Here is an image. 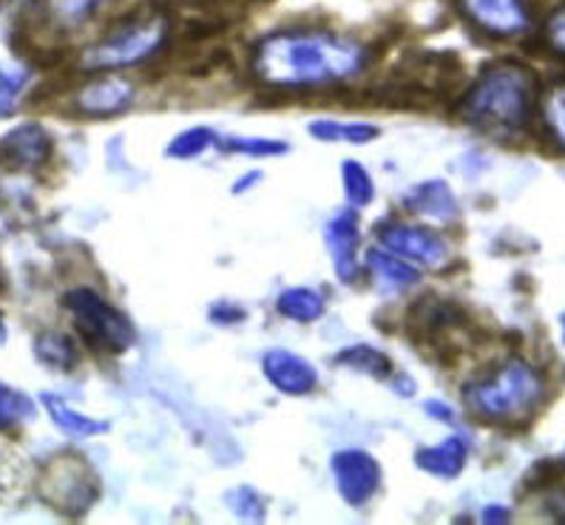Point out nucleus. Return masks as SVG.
<instances>
[{
  "instance_id": "412c9836",
  "label": "nucleus",
  "mask_w": 565,
  "mask_h": 525,
  "mask_svg": "<svg viewBox=\"0 0 565 525\" xmlns=\"http://www.w3.org/2000/svg\"><path fill=\"white\" fill-rule=\"evenodd\" d=\"M335 366H344V369H353V373H361L375 381H386L393 375V361H390V355L366 344H353L341 350L335 355Z\"/></svg>"
},
{
  "instance_id": "473e14b6",
  "label": "nucleus",
  "mask_w": 565,
  "mask_h": 525,
  "mask_svg": "<svg viewBox=\"0 0 565 525\" xmlns=\"http://www.w3.org/2000/svg\"><path fill=\"white\" fill-rule=\"evenodd\" d=\"M424 413L429 415V418L440 420V424H452V420H455L452 409H449V406H446V404H440V400H426Z\"/></svg>"
},
{
  "instance_id": "bb28decb",
  "label": "nucleus",
  "mask_w": 565,
  "mask_h": 525,
  "mask_svg": "<svg viewBox=\"0 0 565 525\" xmlns=\"http://www.w3.org/2000/svg\"><path fill=\"white\" fill-rule=\"evenodd\" d=\"M34 418V404L12 386L0 384V429H14Z\"/></svg>"
},
{
  "instance_id": "7ed1b4c3",
  "label": "nucleus",
  "mask_w": 565,
  "mask_h": 525,
  "mask_svg": "<svg viewBox=\"0 0 565 525\" xmlns=\"http://www.w3.org/2000/svg\"><path fill=\"white\" fill-rule=\"evenodd\" d=\"M545 384L537 369L520 358H509L483 378L463 389L469 413L486 424H520L529 420L543 404Z\"/></svg>"
},
{
  "instance_id": "c756f323",
  "label": "nucleus",
  "mask_w": 565,
  "mask_h": 525,
  "mask_svg": "<svg viewBox=\"0 0 565 525\" xmlns=\"http://www.w3.org/2000/svg\"><path fill=\"white\" fill-rule=\"evenodd\" d=\"M543 38H545V46L552 49L554 54L565 57V7L563 9H554L548 14V21L543 26Z\"/></svg>"
},
{
  "instance_id": "423d86ee",
  "label": "nucleus",
  "mask_w": 565,
  "mask_h": 525,
  "mask_svg": "<svg viewBox=\"0 0 565 525\" xmlns=\"http://www.w3.org/2000/svg\"><path fill=\"white\" fill-rule=\"evenodd\" d=\"M41 497L52 505L54 512L66 517H81L94 505L100 494V483L94 478V469L77 454L49 460L38 483Z\"/></svg>"
},
{
  "instance_id": "0eeeda50",
  "label": "nucleus",
  "mask_w": 565,
  "mask_h": 525,
  "mask_svg": "<svg viewBox=\"0 0 565 525\" xmlns=\"http://www.w3.org/2000/svg\"><path fill=\"white\" fill-rule=\"evenodd\" d=\"M375 233H379L384 250L395 253V256L413 261V265L426 267V270H440L449 261V256H452L449 242L438 231H433V227L386 222Z\"/></svg>"
},
{
  "instance_id": "dca6fc26",
  "label": "nucleus",
  "mask_w": 565,
  "mask_h": 525,
  "mask_svg": "<svg viewBox=\"0 0 565 525\" xmlns=\"http://www.w3.org/2000/svg\"><path fill=\"white\" fill-rule=\"evenodd\" d=\"M41 404L49 413V418H52V424L57 426L63 435H68V438H97V435H106L108 429H111L108 420H97L88 418V415L83 413H74L66 400L57 398V395L52 393H43Z\"/></svg>"
},
{
  "instance_id": "c9c22d12",
  "label": "nucleus",
  "mask_w": 565,
  "mask_h": 525,
  "mask_svg": "<svg viewBox=\"0 0 565 525\" xmlns=\"http://www.w3.org/2000/svg\"><path fill=\"white\" fill-rule=\"evenodd\" d=\"M393 389L398 395H404V398H413V395H415V384H413V378H409V375H401V378H395Z\"/></svg>"
},
{
  "instance_id": "5701e85b",
  "label": "nucleus",
  "mask_w": 565,
  "mask_h": 525,
  "mask_svg": "<svg viewBox=\"0 0 565 525\" xmlns=\"http://www.w3.org/2000/svg\"><path fill=\"white\" fill-rule=\"evenodd\" d=\"M341 182H344L347 202H350L355 211H361V207H366L375 200L373 176H370V171H366L361 162L347 160L344 165H341Z\"/></svg>"
},
{
  "instance_id": "7c9ffc66",
  "label": "nucleus",
  "mask_w": 565,
  "mask_h": 525,
  "mask_svg": "<svg viewBox=\"0 0 565 525\" xmlns=\"http://www.w3.org/2000/svg\"><path fill=\"white\" fill-rule=\"evenodd\" d=\"M211 321L213 324H222V326H231V324H239V321H245V310L236 304H213L211 307Z\"/></svg>"
},
{
  "instance_id": "e433bc0d",
  "label": "nucleus",
  "mask_w": 565,
  "mask_h": 525,
  "mask_svg": "<svg viewBox=\"0 0 565 525\" xmlns=\"http://www.w3.org/2000/svg\"><path fill=\"white\" fill-rule=\"evenodd\" d=\"M7 341V324H3V319H0V344Z\"/></svg>"
},
{
  "instance_id": "1a4fd4ad",
  "label": "nucleus",
  "mask_w": 565,
  "mask_h": 525,
  "mask_svg": "<svg viewBox=\"0 0 565 525\" xmlns=\"http://www.w3.org/2000/svg\"><path fill=\"white\" fill-rule=\"evenodd\" d=\"M330 472L339 497L347 505H364L375 497L381 485V465L364 449H341L330 458Z\"/></svg>"
},
{
  "instance_id": "f704fd0d",
  "label": "nucleus",
  "mask_w": 565,
  "mask_h": 525,
  "mask_svg": "<svg viewBox=\"0 0 565 525\" xmlns=\"http://www.w3.org/2000/svg\"><path fill=\"white\" fill-rule=\"evenodd\" d=\"M259 180H262V173H259V171H253V173H247V176H239V182H236V185H233L231 191L236 193V196H239V193H245L247 188H253Z\"/></svg>"
},
{
  "instance_id": "58836bf2",
  "label": "nucleus",
  "mask_w": 565,
  "mask_h": 525,
  "mask_svg": "<svg viewBox=\"0 0 565 525\" xmlns=\"http://www.w3.org/2000/svg\"><path fill=\"white\" fill-rule=\"evenodd\" d=\"M94 3H97V7H103V3H108V0H94Z\"/></svg>"
},
{
  "instance_id": "393cba45",
  "label": "nucleus",
  "mask_w": 565,
  "mask_h": 525,
  "mask_svg": "<svg viewBox=\"0 0 565 525\" xmlns=\"http://www.w3.org/2000/svg\"><path fill=\"white\" fill-rule=\"evenodd\" d=\"M225 505L245 523H262L267 517V503L250 485H236L225 492Z\"/></svg>"
},
{
  "instance_id": "cd10ccee",
  "label": "nucleus",
  "mask_w": 565,
  "mask_h": 525,
  "mask_svg": "<svg viewBox=\"0 0 565 525\" xmlns=\"http://www.w3.org/2000/svg\"><path fill=\"white\" fill-rule=\"evenodd\" d=\"M216 146L227 153H242V157H281L290 151L287 142L262 140V137H220Z\"/></svg>"
},
{
  "instance_id": "72a5a7b5",
  "label": "nucleus",
  "mask_w": 565,
  "mask_h": 525,
  "mask_svg": "<svg viewBox=\"0 0 565 525\" xmlns=\"http://www.w3.org/2000/svg\"><path fill=\"white\" fill-rule=\"evenodd\" d=\"M509 517H512V512H509V508H503V505H489V508H483V523L503 525V523H509Z\"/></svg>"
},
{
  "instance_id": "aec40b11",
  "label": "nucleus",
  "mask_w": 565,
  "mask_h": 525,
  "mask_svg": "<svg viewBox=\"0 0 565 525\" xmlns=\"http://www.w3.org/2000/svg\"><path fill=\"white\" fill-rule=\"evenodd\" d=\"M310 137L319 142H344V146H366L381 137L379 126L370 122H339V120H313L307 126Z\"/></svg>"
},
{
  "instance_id": "4c0bfd02",
  "label": "nucleus",
  "mask_w": 565,
  "mask_h": 525,
  "mask_svg": "<svg viewBox=\"0 0 565 525\" xmlns=\"http://www.w3.org/2000/svg\"><path fill=\"white\" fill-rule=\"evenodd\" d=\"M559 326H563V339H565V315H563V319H559Z\"/></svg>"
},
{
  "instance_id": "ddd939ff",
  "label": "nucleus",
  "mask_w": 565,
  "mask_h": 525,
  "mask_svg": "<svg viewBox=\"0 0 565 525\" xmlns=\"http://www.w3.org/2000/svg\"><path fill=\"white\" fill-rule=\"evenodd\" d=\"M137 97V88L134 83L122 81L117 74H106L88 81L86 86H81L77 97H74V106L81 108L86 117H117V114L128 111V106Z\"/></svg>"
},
{
  "instance_id": "a211bd4d",
  "label": "nucleus",
  "mask_w": 565,
  "mask_h": 525,
  "mask_svg": "<svg viewBox=\"0 0 565 525\" xmlns=\"http://www.w3.org/2000/svg\"><path fill=\"white\" fill-rule=\"evenodd\" d=\"M276 310L296 324H310L324 315L327 301L313 287H285L276 299Z\"/></svg>"
},
{
  "instance_id": "4be33fe9",
  "label": "nucleus",
  "mask_w": 565,
  "mask_h": 525,
  "mask_svg": "<svg viewBox=\"0 0 565 525\" xmlns=\"http://www.w3.org/2000/svg\"><path fill=\"white\" fill-rule=\"evenodd\" d=\"M216 140H220V133L207 126L185 128V131H180L171 142H168L166 153L168 160H196V157H202L207 148L216 146Z\"/></svg>"
},
{
  "instance_id": "4468645a",
  "label": "nucleus",
  "mask_w": 565,
  "mask_h": 525,
  "mask_svg": "<svg viewBox=\"0 0 565 525\" xmlns=\"http://www.w3.org/2000/svg\"><path fill=\"white\" fill-rule=\"evenodd\" d=\"M466 460H469V446L460 435L440 440L438 446H424V449L415 452V465L440 480L460 478V472L466 469Z\"/></svg>"
},
{
  "instance_id": "f257e3e1",
  "label": "nucleus",
  "mask_w": 565,
  "mask_h": 525,
  "mask_svg": "<svg viewBox=\"0 0 565 525\" xmlns=\"http://www.w3.org/2000/svg\"><path fill=\"white\" fill-rule=\"evenodd\" d=\"M366 49L324 29H285L262 38L250 68L265 86L305 92L333 86L364 72Z\"/></svg>"
},
{
  "instance_id": "f03ea898",
  "label": "nucleus",
  "mask_w": 565,
  "mask_h": 525,
  "mask_svg": "<svg viewBox=\"0 0 565 525\" xmlns=\"http://www.w3.org/2000/svg\"><path fill=\"white\" fill-rule=\"evenodd\" d=\"M537 106V77L520 63H492L480 72L460 106L463 120L489 137H509L529 126Z\"/></svg>"
},
{
  "instance_id": "f8f14e48",
  "label": "nucleus",
  "mask_w": 565,
  "mask_h": 525,
  "mask_svg": "<svg viewBox=\"0 0 565 525\" xmlns=\"http://www.w3.org/2000/svg\"><path fill=\"white\" fill-rule=\"evenodd\" d=\"M359 216L355 211L335 213L324 227V245L330 259H333L335 276L344 285H353L359 279Z\"/></svg>"
},
{
  "instance_id": "b1692460",
  "label": "nucleus",
  "mask_w": 565,
  "mask_h": 525,
  "mask_svg": "<svg viewBox=\"0 0 565 525\" xmlns=\"http://www.w3.org/2000/svg\"><path fill=\"white\" fill-rule=\"evenodd\" d=\"M94 0H46L49 21L57 29H77L97 12Z\"/></svg>"
},
{
  "instance_id": "f3484780",
  "label": "nucleus",
  "mask_w": 565,
  "mask_h": 525,
  "mask_svg": "<svg viewBox=\"0 0 565 525\" xmlns=\"http://www.w3.org/2000/svg\"><path fill=\"white\" fill-rule=\"evenodd\" d=\"M366 270L373 274L375 285H381L384 290H406L420 281V270H415L413 261L401 259L390 250L366 253Z\"/></svg>"
},
{
  "instance_id": "c85d7f7f",
  "label": "nucleus",
  "mask_w": 565,
  "mask_h": 525,
  "mask_svg": "<svg viewBox=\"0 0 565 525\" xmlns=\"http://www.w3.org/2000/svg\"><path fill=\"white\" fill-rule=\"evenodd\" d=\"M29 81L26 68H0V120H7L12 117L14 108H18V100H21L23 86Z\"/></svg>"
},
{
  "instance_id": "9d476101",
  "label": "nucleus",
  "mask_w": 565,
  "mask_h": 525,
  "mask_svg": "<svg viewBox=\"0 0 565 525\" xmlns=\"http://www.w3.org/2000/svg\"><path fill=\"white\" fill-rule=\"evenodd\" d=\"M52 157V137L38 122H23L0 137V165L9 171H32Z\"/></svg>"
},
{
  "instance_id": "6e6552de",
  "label": "nucleus",
  "mask_w": 565,
  "mask_h": 525,
  "mask_svg": "<svg viewBox=\"0 0 565 525\" xmlns=\"http://www.w3.org/2000/svg\"><path fill=\"white\" fill-rule=\"evenodd\" d=\"M466 21L489 38H520L534 26L529 0H455Z\"/></svg>"
},
{
  "instance_id": "20e7f679",
  "label": "nucleus",
  "mask_w": 565,
  "mask_h": 525,
  "mask_svg": "<svg viewBox=\"0 0 565 525\" xmlns=\"http://www.w3.org/2000/svg\"><path fill=\"white\" fill-rule=\"evenodd\" d=\"M171 38V23L166 14H137L108 29L100 41L81 54L83 72H120L140 66L166 49Z\"/></svg>"
},
{
  "instance_id": "a878e982",
  "label": "nucleus",
  "mask_w": 565,
  "mask_h": 525,
  "mask_svg": "<svg viewBox=\"0 0 565 525\" xmlns=\"http://www.w3.org/2000/svg\"><path fill=\"white\" fill-rule=\"evenodd\" d=\"M540 111H543L545 133L552 137L559 151H565V83L545 94Z\"/></svg>"
},
{
  "instance_id": "39448f33",
  "label": "nucleus",
  "mask_w": 565,
  "mask_h": 525,
  "mask_svg": "<svg viewBox=\"0 0 565 525\" xmlns=\"http://www.w3.org/2000/svg\"><path fill=\"white\" fill-rule=\"evenodd\" d=\"M63 307L72 313L74 326L86 339V344H92L100 353L120 355L131 350L134 341H137V330L128 321V315L114 304H108L92 287H74V290H68Z\"/></svg>"
},
{
  "instance_id": "2eb2a0df",
  "label": "nucleus",
  "mask_w": 565,
  "mask_h": 525,
  "mask_svg": "<svg viewBox=\"0 0 565 525\" xmlns=\"http://www.w3.org/2000/svg\"><path fill=\"white\" fill-rule=\"evenodd\" d=\"M406 207L435 222H455L460 216L458 200H455L452 188L446 185L444 180H429L415 185L406 196Z\"/></svg>"
},
{
  "instance_id": "2f4dec72",
  "label": "nucleus",
  "mask_w": 565,
  "mask_h": 525,
  "mask_svg": "<svg viewBox=\"0 0 565 525\" xmlns=\"http://www.w3.org/2000/svg\"><path fill=\"white\" fill-rule=\"evenodd\" d=\"M545 514L554 523H565V489H557V485L548 489V494H545Z\"/></svg>"
},
{
  "instance_id": "9b49d317",
  "label": "nucleus",
  "mask_w": 565,
  "mask_h": 525,
  "mask_svg": "<svg viewBox=\"0 0 565 525\" xmlns=\"http://www.w3.org/2000/svg\"><path fill=\"white\" fill-rule=\"evenodd\" d=\"M262 373L270 381L273 389H279L281 395H294V398L310 395L319 384L316 366L290 350H267L262 355Z\"/></svg>"
},
{
  "instance_id": "6ab92c4d",
  "label": "nucleus",
  "mask_w": 565,
  "mask_h": 525,
  "mask_svg": "<svg viewBox=\"0 0 565 525\" xmlns=\"http://www.w3.org/2000/svg\"><path fill=\"white\" fill-rule=\"evenodd\" d=\"M34 355L41 364H46L49 369H57V373H68L81 364L77 344L57 330H43L41 335H34Z\"/></svg>"
}]
</instances>
